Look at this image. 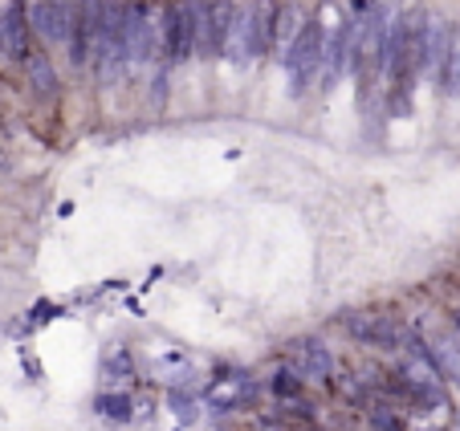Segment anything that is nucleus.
Masks as SVG:
<instances>
[{
  "instance_id": "1",
  "label": "nucleus",
  "mask_w": 460,
  "mask_h": 431,
  "mask_svg": "<svg viewBox=\"0 0 460 431\" xmlns=\"http://www.w3.org/2000/svg\"><path fill=\"white\" fill-rule=\"evenodd\" d=\"M286 366L297 374L302 383H334V354L322 338H294L286 346Z\"/></svg>"
},
{
  "instance_id": "2",
  "label": "nucleus",
  "mask_w": 460,
  "mask_h": 431,
  "mask_svg": "<svg viewBox=\"0 0 460 431\" xmlns=\"http://www.w3.org/2000/svg\"><path fill=\"white\" fill-rule=\"evenodd\" d=\"M339 321H342V330L363 346H395L403 338L400 318H387V313H379V310H350V313H342Z\"/></svg>"
},
{
  "instance_id": "3",
  "label": "nucleus",
  "mask_w": 460,
  "mask_h": 431,
  "mask_svg": "<svg viewBox=\"0 0 460 431\" xmlns=\"http://www.w3.org/2000/svg\"><path fill=\"white\" fill-rule=\"evenodd\" d=\"M270 395H273V399H281V403H294V399H302V395H305V383L297 379V374L289 371V366H281V371L270 379Z\"/></svg>"
},
{
  "instance_id": "4",
  "label": "nucleus",
  "mask_w": 460,
  "mask_h": 431,
  "mask_svg": "<svg viewBox=\"0 0 460 431\" xmlns=\"http://www.w3.org/2000/svg\"><path fill=\"white\" fill-rule=\"evenodd\" d=\"M98 411H106L111 419H127L130 395H102V399H98Z\"/></svg>"
},
{
  "instance_id": "5",
  "label": "nucleus",
  "mask_w": 460,
  "mask_h": 431,
  "mask_svg": "<svg viewBox=\"0 0 460 431\" xmlns=\"http://www.w3.org/2000/svg\"><path fill=\"white\" fill-rule=\"evenodd\" d=\"M33 82L41 90H53V69H49V61H45L41 53H37V61H33Z\"/></svg>"
}]
</instances>
